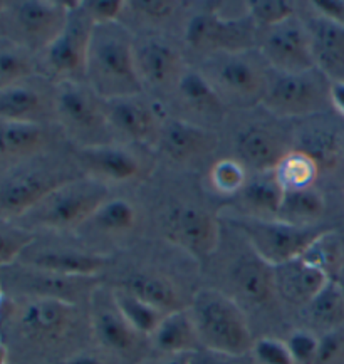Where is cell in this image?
Returning <instances> with one entry per match:
<instances>
[{
	"instance_id": "29",
	"label": "cell",
	"mask_w": 344,
	"mask_h": 364,
	"mask_svg": "<svg viewBox=\"0 0 344 364\" xmlns=\"http://www.w3.org/2000/svg\"><path fill=\"white\" fill-rule=\"evenodd\" d=\"M14 281L17 287L29 292L32 297H53L76 304V297L82 292V289H86L87 279L64 277V275L31 269L14 275Z\"/></svg>"
},
{
	"instance_id": "44",
	"label": "cell",
	"mask_w": 344,
	"mask_h": 364,
	"mask_svg": "<svg viewBox=\"0 0 344 364\" xmlns=\"http://www.w3.org/2000/svg\"><path fill=\"white\" fill-rule=\"evenodd\" d=\"M314 364H344V331L338 329L321 336L319 353Z\"/></svg>"
},
{
	"instance_id": "8",
	"label": "cell",
	"mask_w": 344,
	"mask_h": 364,
	"mask_svg": "<svg viewBox=\"0 0 344 364\" xmlns=\"http://www.w3.org/2000/svg\"><path fill=\"white\" fill-rule=\"evenodd\" d=\"M95 22L81 4H72L68 24L58 39L44 50V63L49 74L59 82L72 81L86 76L87 48Z\"/></svg>"
},
{
	"instance_id": "51",
	"label": "cell",
	"mask_w": 344,
	"mask_h": 364,
	"mask_svg": "<svg viewBox=\"0 0 344 364\" xmlns=\"http://www.w3.org/2000/svg\"><path fill=\"white\" fill-rule=\"evenodd\" d=\"M161 364H190V354H183V356H173L171 359H166Z\"/></svg>"
},
{
	"instance_id": "54",
	"label": "cell",
	"mask_w": 344,
	"mask_h": 364,
	"mask_svg": "<svg viewBox=\"0 0 344 364\" xmlns=\"http://www.w3.org/2000/svg\"><path fill=\"white\" fill-rule=\"evenodd\" d=\"M4 9H6V2H0V16H2Z\"/></svg>"
},
{
	"instance_id": "18",
	"label": "cell",
	"mask_w": 344,
	"mask_h": 364,
	"mask_svg": "<svg viewBox=\"0 0 344 364\" xmlns=\"http://www.w3.org/2000/svg\"><path fill=\"white\" fill-rule=\"evenodd\" d=\"M104 113L111 128L143 144L153 143L160 138L161 128L165 124L158 109L139 101L138 96L106 101Z\"/></svg>"
},
{
	"instance_id": "42",
	"label": "cell",
	"mask_w": 344,
	"mask_h": 364,
	"mask_svg": "<svg viewBox=\"0 0 344 364\" xmlns=\"http://www.w3.org/2000/svg\"><path fill=\"white\" fill-rule=\"evenodd\" d=\"M254 364H296L286 341L276 338H260L252 346Z\"/></svg>"
},
{
	"instance_id": "26",
	"label": "cell",
	"mask_w": 344,
	"mask_h": 364,
	"mask_svg": "<svg viewBox=\"0 0 344 364\" xmlns=\"http://www.w3.org/2000/svg\"><path fill=\"white\" fill-rule=\"evenodd\" d=\"M150 339L158 351L168 356H183L202 349L197 331L190 319L188 311L185 309L166 314Z\"/></svg>"
},
{
	"instance_id": "27",
	"label": "cell",
	"mask_w": 344,
	"mask_h": 364,
	"mask_svg": "<svg viewBox=\"0 0 344 364\" xmlns=\"http://www.w3.org/2000/svg\"><path fill=\"white\" fill-rule=\"evenodd\" d=\"M232 279L240 296L250 304L264 306L277 294L274 267L255 254L235 265Z\"/></svg>"
},
{
	"instance_id": "10",
	"label": "cell",
	"mask_w": 344,
	"mask_h": 364,
	"mask_svg": "<svg viewBox=\"0 0 344 364\" xmlns=\"http://www.w3.org/2000/svg\"><path fill=\"white\" fill-rule=\"evenodd\" d=\"M18 333L36 344H55L71 334L77 306L53 297H31L16 311Z\"/></svg>"
},
{
	"instance_id": "1",
	"label": "cell",
	"mask_w": 344,
	"mask_h": 364,
	"mask_svg": "<svg viewBox=\"0 0 344 364\" xmlns=\"http://www.w3.org/2000/svg\"><path fill=\"white\" fill-rule=\"evenodd\" d=\"M85 77L104 102L136 97L145 90L134 63V41L119 22L92 27Z\"/></svg>"
},
{
	"instance_id": "2",
	"label": "cell",
	"mask_w": 344,
	"mask_h": 364,
	"mask_svg": "<svg viewBox=\"0 0 344 364\" xmlns=\"http://www.w3.org/2000/svg\"><path fill=\"white\" fill-rule=\"evenodd\" d=\"M202 349L240 358L252 351L254 338L244 311L234 299L215 289H202L188 307Z\"/></svg>"
},
{
	"instance_id": "33",
	"label": "cell",
	"mask_w": 344,
	"mask_h": 364,
	"mask_svg": "<svg viewBox=\"0 0 344 364\" xmlns=\"http://www.w3.org/2000/svg\"><path fill=\"white\" fill-rule=\"evenodd\" d=\"M48 134L41 124L2 121L0 123V156H27L45 146Z\"/></svg>"
},
{
	"instance_id": "23",
	"label": "cell",
	"mask_w": 344,
	"mask_h": 364,
	"mask_svg": "<svg viewBox=\"0 0 344 364\" xmlns=\"http://www.w3.org/2000/svg\"><path fill=\"white\" fill-rule=\"evenodd\" d=\"M294 149L313 158L319 171H334L344 161V132L328 121L311 123L301 132Z\"/></svg>"
},
{
	"instance_id": "3",
	"label": "cell",
	"mask_w": 344,
	"mask_h": 364,
	"mask_svg": "<svg viewBox=\"0 0 344 364\" xmlns=\"http://www.w3.org/2000/svg\"><path fill=\"white\" fill-rule=\"evenodd\" d=\"M198 73L218 100L232 108H252L262 102L271 84L269 64L254 49L207 55Z\"/></svg>"
},
{
	"instance_id": "16",
	"label": "cell",
	"mask_w": 344,
	"mask_h": 364,
	"mask_svg": "<svg viewBox=\"0 0 344 364\" xmlns=\"http://www.w3.org/2000/svg\"><path fill=\"white\" fill-rule=\"evenodd\" d=\"M277 296L294 306L306 307L323 287L331 281V275L308 255L274 267Z\"/></svg>"
},
{
	"instance_id": "40",
	"label": "cell",
	"mask_w": 344,
	"mask_h": 364,
	"mask_svg": "<svg viewBox=\"0 0 344 364\" xmlns=\"http://www.w3.org/2000/svg\"><path fill=\"white\" fill-rule=\"evenodd\" d=\"M210 181L218 193H239L247 181L245 166L235 160H218L210 170Z\"/></svg>"
},
{
	"instance_id": "52",
	"label": "cell",
	"mask_w": 344,
	"mask_h": 364,
	"mask_svg": "<svg viewBox=\"0 0 344 364\" xmlns=\"http://www.w3.org/2000/svg\"><path fill=\"white\" fill-rule=\"evenodd\" d=\"M334 281H336L338 284H339V287L343 289V292H344V262L341 264V267L338 269V272L334 274Z\"/></svg>"
},
{
	"instance_id": "4",
	"label": "cell",
	"mask_w": 344,
	"mask_h": 364,
	"mask_svg": "<svg viewBox=\"0 0 344 364\" xmlns=\"http://www.w3.org/2000/svg\"><path fill=\"white\" fill-rule=\"evenodd\" d=\"M230 222L244 233L254 254L272 267L306 255L323 237L333 232L319 225H292L277 218L267 220L240 215Z\"/></svg>"
},
{
	"instance_id": "50",
	"label": "cell",
	"mask_w": 344,
	"mask_h": 364,
	"mask_svg": "<svg viewBox=\"0 0 344 364\" xmlns=\"http://www.w3.org/2000/svg\"><path fill=\"white\" fill-rule=\"evenodd\" d=\"M59 364H106V363L103 358L96 356V354L79 353V354H74V356H71V358H66Z\"/></svg>"
},
{
	"instance_id": "34",
	"label": "cell",
	"mask_w": 344,
	"mask_h": 364,
	"mask_svg": "<svg viewBox=\"0 0 344 364\" xmlns=\"http://www.w3.org/2000/svg\"><path fill=\"white\" fill-rule=\"evenodd\" d=\"M309 321L324 334L343 329L344 326V292L339 284L331 279L318 296L304 307Z\"/></svg>"
},
{
	"instance_id": "49",
	"label": "cell",
	"mask_w": 344,
	"mask_h": 364,
	"mask_svg": "<svg viewBox=\"0 0 344 364\" xmlns=\"http://www.w3.org/2000/svg\"><path fill=\"white\" fill-rule=\"evenodd\" d=\"M331 106L344 118V81L331 82Z\"/></svg>"
},
{
	"instance_id": "30",
	"label": "cell",
	"mask_w": 344,
	"mask_h": 364,
	"mask_svg": "<svg viewBox=\"0 0 344 364\" xmlns=\"http://www.w3.org/2000/svg\"><path fill=\"white\" fill-rule=\"evenodd\" d=\"M176 91H178L180 101L183 102L185 108L192 111L193 114L202 116L210 123H218L224 118L225 105L218 100L215 91L198 71L187 69L176 84Z\"/></svg>"
},
{
	"instance_id": "21",
	"label": "cell",
	"mask_w": 344,
	"mask_h": 364,
	"mask_svg": "<svg viewBox=\"0 0 344 364\" xmlns=\"http://www.w3.org/2000/svg\"><path fill=\"white\" fill-rule=\"evenodd\" d=\"M237 149L242 165L255 173H271L291 151L286 139L264 124L249 126L239 134Z\"/></svg>"
},
{
	"instance_id": "13",
	"label": "cell",
	"mask_w": 344,
	"mask_h": 364,
	"mask_svg": "<svg viewBox=\"0 0 344 364\" xmlns=\"http://www.w3.org/2000/svg\"><path fill=\"white\" fill-rule=\"evenodd\" d=\"M163 232L170 242L200 260L210 257L220 240L217 218L197 207L171 210L163 222Z\"/></svg>"
},
{
	"instance_id": "41",
	"label": "cell",
	"mask_w": 344,
	"mask_h": 364,
	"mask_svg": "<svg viewBox=\"0 0 344 364\" xmlns=\"http://www.w3.org/2000/svg\"><path fill=\"white\" fill-rule=\"evenodd\" d=\"M34 233L24 228L0 227V269L21 259L22 254L34 244Z\"/></svg>"
},
{
	"instance_id": "25",
	"label": "cell",
	"mask_w": 344,
	"mask_h": 364,
	"mask_svg": "<svg viewBox=\"0 0 344 364\" xmlns=\"http://www.w3.org/2000/svg\"><path fill=\"white\" fill-rule=\"evenodd\" d=\"M77 160L91 175L101 180L127 181L139 173V163L131 153L109 144L79 148Z\"/></svg>"
},
{
	"instance_id": "24",
	"label": "cell",
	"mask_w": 344,
	"mask_h": 364,
	"mask_svg": "<svg viewBox=\"0 0 344 364\" xmlns=\"http://www.w3.org/2000/svg\"><path fill=\"white\" fill-rule=\"evenodd\" d=\"M55 114V91L48 96L44 91L29 84L18 82L0 91V118L17 123H36Z\"/></svg>"
},
{
	"instance_id": "15",
	"label": "cell",
	"mask_w": 344,
	"mask_h": 364,
	"mask_svg": "<svg viewBox=\"0 0 344 364\" xmlns=\"http://www.w3.org/2000/svg\"><path fill=\"white\" fill-rule=\"evenodd\" d=\"M134 63L143 86H176L187 69L175 46L163 39H143L134 42Z\"/></svg>"
},
{
	"instance_id": "45",
	"label": "cell",
	"mask_w": 344,
	"mask_h": 364,
	"mask_svg": "<svg viewBox=\"0 0 344 364\" xmlns=\"http://www.w3.org/2000/svg\"><path fill=\"white\" fill-rule=\"evenodd\" d=\"M128 6L145 21L160 22L173 16L178 4L173 0H134V2H128Z\"/></svg>"
},
{
	"instance_id": "31",
	"label": "cell",
	"mask_w": 344,
	"mask_h": 364,
	"mask_svg": "<svg viewBox=\"0 0 344 364\" xmlns=\"http://www.w3.org/2000/svg\"><path fill=\"white\" fill-rule=\"evenodd\" d=\"M240 202L245 208L250 210V215L255 218H277L284 188L279 183L274 171L271 173H255L252 178H247L244 188L239 191Z\"/></svg>"
},
{
	"instance_id": "37",
	"label": "cell",
	"mask_w": 344,
	"mask_h": 364,
	"mask_svg": "<svg viewBox=\"0 0 344 364\" xmlns=\"http://www.w3.org/2000/svg\"><path fill=\"white\" fill-rule=\"evenodd\" d=\"M91 220L104 232H127L136 222V212L127 200H106Z\"/></svg>"
},
{
	"instance_id": "9",
	"label": "cell",
	"mask_w": 344,
	"mask_h": 364,
	"mask_svg": "<svg viewBox=\"0 0 344 364\" xmlns=\"http://www.w3.org/2000/svg\"><path fill=\"white\" fill-rule=\"evenodd\" d=\"M95 96L91 90L72 81L59 82L55 90V116L85 146L106 144L101 138L111 128L104 109Z\"/></svg>"
},
{
	"instance_id": "5",
	"label": "cell",
	"mask_w": 344,
	"mask_h": 364,
	"mask_svg": "<svg viewBox=\"0 0 344 364\" xmlns=\"http://www.w3.org/2000/svg\"><path fill=\"white\" fill-rule=\"evenodd\" d=\"M71 7L69 2L49 0L6 2L0 22L17 48L45 50L66 27Z\"/></svg>"
},
{
	"instance_id": "6",
	"label": "cell",
	"mask_w": 344,
	"mask_h": 364,
	"mask_svg": "<svg viewBox=\"0 0 344 364\" xmlns=\"http://www.w3.org/2000/svg\"><path fill=\"white\" fill-rule=\"evenodd\" d=\"M331 81L318 68L296 74H279L269 84L262 105L281 118H308L331 106Z\"/></svg>"
},
{
	"instance_id": "43",
	"label": "cell",
	"mask_w": 344,
	"mask_h": 364,
	"mask_svg": "<svg viewBox=\"0 0 344 364\" xmlns=\"http://www.w3.org/2000/svg\"><path fill=\"white\" fill-rule=\"evenodd\" d=\"M286 344L296 364H314L319 353L321 338L316 336L313 331L299 329L289 336Z\"/></svg>"
},
{
	"instance_id": "22",
	"label": "cell",
	"mask_w": 344,
	"mask_h": 364,
	"mask_svg": "<svg viewBox=\"0 0 344 364\" xmlns=\"http://www.w3.org/2000/svg\"><path fill=\"white\" fill-rule=\"evenodd\" d=\"M109 257L74 249H44L27 259L31 269L64 275V277L91 279L109 265Z\"/></svg>"
},
{
	"instance_id": "28",
	"label": "cell",
	"mask_w": 344,
	"mask_h": 364,
	"mask_svg": "<svg viewBox=\"0 0 344 364\" xmlns=\"http://www.w3.org/2000/svg\"><path fill=\"white\" fill-rule=\"evenodd\" d=\"M118 289H123L131 296L138 297L139 301L165 312V314L183 309L178 289L160 274L133 272L121 281Z\"/></svg>"
},
{
	"instance_id": "35",
	"label": "cell",
	"mask_w": 344,
	"mask_h": 364,
	"mask_svg": "<svg viewBox=\"0 0 344 364\" xmlns=\"http://www.w3.org/2000/svg\"><path fill=\"white\" fill-rule=\"evenodd\" d=\"M111 292H113L114 304L121 312V316L127 319V323L139 336H148L150 338L166 316L165 312L158 311L156 307L139 301L138 297L131 296V294L123 291V289H114Z\"/></svg>"
},
{
	"instance_id": "11",
	"label": "cell",
	"mask_w": 344,
	"mask_h": 364,
	"mask_svg": "<svg viewBox=\"0 0 344 364\" xmlns=\"http://www.w3.org/2000/svg\"><path fill=\"white\" fill-rule=\"evenodd\" d=\"M259 53L279 74L304 73L316 68L308 29L296 17L264 29Z\"/></svg>"
},
{
	"instance_id": "12",
	"label": "cell",
	"mask_w": 344,
	"mask_h": 364,
	"mask_svg": "<svg viewBox=\"0 0 344 364\" xmlns=\"http://www.w3.org/2000/svg\"><path fill=\"white\" fill-rule=\"evenodd\" d=\"M254 32L240 18L222 17L217 12H200L190 18L185 39L203 53H235L254 49Z\"/></svg>"
},
{
	"instance_id": "53",
	"label": "cell",
	"mask_w": 344,
	"mask_h": 364,
	"mask_svg": "<svg viewBox=\"0 0 344 364\" xmlns=\"http://www.w3.org/2000/svg\"><path fill=\"white\" fill-rule=\"evenodd\" d=\"M9 363V349L6 344L0 341V364H7Z\"/></svg>"
},
{
	"instance_id": "7",
	"label": "cell",
	"mask_w": 344,
	"mask_h": 364,
	"mask_svg": "<svg viewBox=\"0 0 344 364\" xmlns=\"http://www.w3.org/2000/svg\"><path fill=\"white\" fill-rule=\"evenodd\" d=\"M106 200L108 190L97 181L71 180L54 190L26 215H31L37 225L66 230L91 220Z\"/></svg>"
},
{
	"instance_id": "47",
	"label": "cell",
	"mask_w": 344,
	"mask_h": 364,
	"mask_svg": "<svg viewBox=\"0 0 344 364\" xmlns=\"http://www.w3.org/2000/svg\"><path fill=\"white\" fill-rule=\"evenodd\" d=\"M313 6L318 16L344 27V0H314Z\"/></svg>"
},
{
	"instance_id": "17",
	"label": "cell",
	"mask_w": 344,
	"mask_h": 364,
	"mask_svg": "<svg viewBox=\"0 0 344 364\" xmlns=\"http://www.w3.org/2000/svg\"><path fill=\"white\" fill-rule=\"evenodd\" d=\"M91 302V329L97 343L106 351L118 354V356H128V354L136 351L139 334L121 316L114 304L113 292L109 294L108 301L95 292Z\"/></svg>"
},
{
	"instance_id": "36",
	"label": "cell",
	"mask_w": 344,
	"mask_h": 364,
	"mask_svg": "<svg viewBox=\"0 0 344 364\" xmlns=\"http://www.w3.org/2000/svg\"><path fill=\"white\" fill-rule=\"evenodd\" d=\"M319 173V168L313 158H309L306 153L297 151V149H291L284 160L274 170V175L284 191L311 188L314 186Z\"/></svg>"
},
{
	"instance_id": "39",
	"label": "cell",
	"mask_w": 344,
	"mask_h": 364,
	"mask_svg": "<svg viewBox=\"0 0 344 364\" xmlns=\"http://www.w3.org/2000/svg\"><path fill=\"white\" fill-rule=\"evenodd\" d=\"M34 73V64L24 49L0 50V91L16 86Z\"/></svg>"
},
{
	"instance_id": "48",
	"label": "cell",
	"mask_w": 344,
	"mask_h": 364,
	"mask_svg": "<svg viewBox=\"0 0 344 364\" xmlns=\"http://www.w3.org/2000/svg\"><path fill=\"white\" fill-rule=\"evenodd\" d=\"M234 359L237 358L207 351V349H200V351L190 354V364H235Z\"/></svg>"
},
{
	"instance_id": "38",
	"label": "cell",
	"mask_w": 344,
	"mask_h": 364,
	"mask_svg": "<svg viewBox=\"0 0 344 364\" xmlns=\"http://www.w3.org/2000/svg\"><path fill=\"white\" fill-rule=\"evenodd\" d=\"M245 6L252 24L262 26L264 29L296 17V4L289 0H250Z\"/></svg>"
},
{
	"instance_id": "14",
	"label": "cell",
	"mask_w": 344,
	"mask_h": 364,
	"mask_svg": "<svg viewBox=\"0 0 344 364\" xmlns=\"http://www.w3.org/2000/svg\"><path fill=\"white\" fill-rule=\"evenodd\" d=\"M68 181L71 180L45 170L26 171L12 176L0 186V212L12 217L26 215Z\"/></svg>"
},
{
	"instance_id": "32",
	"label": "cell",
	"mask_w": 344,
	"mask_h": 364,
	"mask_svg": "<svg viewBox=\"0 0 344 364\" xmlns=\"http://www.w3.org/2000/svg\"><path fill=\"white\" fill-rule=\"evenodd\" d=\"M326 212L323 193L314 186L302 190L284 191L277 220L292 225H316V222Z\"/></svg>"
},
{
	"instance_id": "20",
	"label": "cell",
	"mask_w": 344,
	"mask_h": 364,
	"mask_svg": "<svg viewBox=\"0 0 344 364\" xmlns=\"http://www.w3.org/2000/svg\"><path fill=\"white\" fill-rule=\"evenodd\" d=\"M314 66L329 81H344V27L316 16L306 24Z\"/></svg>"
},
{
	"instance_id": "19",
	"label": "cell",
	"mask_w": 344,
	"mask_h": 364,
	"mask_svg": "<svg viewBox=\"0 0 344 364\" xmlns=\"http://www.w3.org/2000/svg\"><path fill=\"white\" fill-rule=\"evenodd\" d=\"M161 148L171 160L190 163L205 158L217 148L218 138L210 129L185 119H166L160 133Z\"/></svg>"
},
{
	"instance_id": "46",
	"label": "cell",
	"mask_w": 344,
	"mask_h": 364,
	"mask_svg": "<svg viewBox=\"0 0 344 364\" xmlns=\"http://www.w3.org/2000/svg\"><path fill=\"white\" fill-rule=\"evenodd\" d=\"M81 6L95 24H108V22H118V17L127 2L123 0H91V2H81Z\"/></svg>"
}]
</instances>
